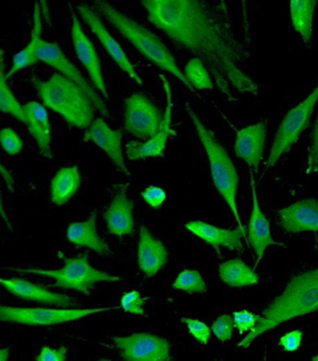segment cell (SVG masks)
<instances>
[{
  "instance_id": "1",
  "label": "cell",
  "mask_w": 318,
  "mask_h": 361,
  "mask_svg": "<svg viewBox=\"0 0 318 361\" xmlns=\"http://www.w3.org/2000/svg\"><path fill=\"white\" fill-rule=\"evenodd\" d=\"M148 20L179 47L205 63L226 99L234 92L257 97L260 87L245 71L248 44L234 31L228 11L210 0H141Z\"/></svg>"
},
{
  "instance_id": "2",
  "label": "cell",
  "mask_w": 318,
  "mask_h": 361,
  "mask_svg": "<svg viewBox=\"0 0 318 361\" xmlns=\"http://www.w3.org/2000/svg\"><path fill=\"white\" fill-rule=\"evenodd\" d=\"M318 310V268L303 272L286 285L282 294L262 312L257 326L238 343L246 349L251 343L281 324Z\"/></svg>"
},
{
  "instance_id": "3",
  "label": "cell",
  "mask_w": 318,
  "mask_h": 361,
  "mask_svg": "<svg viewBox=\"0 0 318 361\" xmlns=\"http://www.w3.org/2000/svg\"><path fill=\"white\" fill-rule=\"evenodd\" d=\"M91 1L97 13L108 24L113 25L120 35L125 37L140 54L147 57L160 70L176 77L189 90L194 91V88L186 78L184 73L177 66L173 54L156 34L151 32L144 25H140L131 17L126 16L108 0H91Z\"/></svg>"
},
{
  "instance_id": "4",
  "label": "cell",
  "mask_w": 318,
  "mask_h": 361,
  "mask_svg": "<svg viewBox=\"0 0 318 361\" xmlns=\"http://www.w3.org/2000/svg\"><path fill=\"white\" fill-rule=\"evenodd\" d=\"M43 105L60 114L72 127L87 128L94 120L96 106L75 82L54 73L46 81L34 80Z\"/></svg>"
},
{
  "instance_id": "5",
  "label": "cell",
  "mask_w": 318,
  "mask_h": 361,
  "mask_svg": "<svg viewBox=\"0 0 318 361\" xmlns=\"http://www.w3.org/2000/svg\"><path fill=\"white\" fill-rule=\"evenodd\" d=\"M186 110L196 128L197 135H198L200 142L205 149L206 156H208L215 188L227 203L236 220L237 225L243 231V239L248 242V237L246 235L245 226L241 221L238 207H237L236 196L237 190H238L239 177L236 166L222 143L217 140L215 134L203 124L196 111L189 104H186Z\"/></svg>"
},
{
  "instance_id": "6",
  "label": "cell",
  "mask_w": 318,
  "mask_h": 361,
  "mask_svg": "<svg viewBox=\"0 0 318 361\" xmlns=\"http://www.w3.org/2000/svg\"><path fill=\"white\" fill-rule=\"evenodd\" d=\"M58 257L65 262V266L59 270H42L34 268H7V270L24 272V274H38L51 278L56 281L54 286L63 289H71L80 293L91 295L94 283L122 282V278L94 269L89 263L88 254H79L76 257H65L61 252Z\"/></svg>"
},
{
  "instance_id": "7",
  "label": "cell",
  "mask_w": 318,
  "mask_h": 361,
  "mask_svg": "<svg viewBox=\"0 0 318 361\" xmlns=\"http://www.w3.org/2000/svg\"><path fill=\"white\" fill-rule=\"evenodd\" d=\"M318 102V85L303 102L291 109L284 117L269 154L267 168H273L281 157L291 150L307 128L312 114Z\"/></svg>"
},
{
  "instance_id": "8",
  "label": "cell",
  "mask_w": 318,
  "mask_h": 361,
  "mask_svg": "<svg viewBox=\"0 0 318 361\" xmlns=\"http://www.w3.org/2000/svg\"><path fill=\"white\" fill-rule=\"evenodd\" d=\"M113 307L87 309L24 308L1 306L0 320L2 322L23 324L27 326H54L72 322L94 314L114 310Z\"/></svg>"
},
{
  "instance_id": "9",
  "label": "cell",
  "mask_w": 318,
  "mask_h": 361,
  "mask_svg": "<svg viewBox=\"0 0 318 361\" xmlns=\"http://www.w3.org/2000/svg\"><path fill=\"white\" fill-rule=\"evenodd\" d=\"M39 61L44 63V64L50 66L51 68L58 71L63 76L67 77L68 79L78 85L86 94L90 97L94 105L96 106V110L102 114L103 116L110 117V111L108 110L105 100L100 97L93 85L89 84L78 68L68 59L67 56L59 47L56 42H51L42 39L40 42L38 51Z\"/></svg>"
},
{
  "instance_id": "10",
  "label": "cell",
  "mask_w": 318,
  "mask_h": 361,
  "mask_svg": "<svg viewBox=\"0 0 318 361\" xmlns=\"http://www.w3.org/2000/svg\"><path fill=\"white\" fill-rule=\"evenodd\" d=\"M125 361H170V343L151 334H134L111 338Z\"/></svg>"
},
{
  "instance_id": "11",
  "label": "cell",
  "mask_w": 318,
  "mask_h": 361,
  "mask_svg": "<svg viewBox=\"0 0 318 361\" xmlns=\"http://www.w3.org/2000/svg\"><path fill=\"white\" fill-rule=\"evenodd\" d=\"M163 116L148 97L134 94L125 102V128L128 133L148 140L158 133Z\"/></svg>"
},
{
  "instance_id": "12",
  "label": "cell",
  "mask_w": 318,
  "mask_h": 361,
  "mask_svg": "<svg viewBox=\"0 0 318 361\" xmlns=\"http://www.w3.org/2000/svg\"><path fill=\"white\" fill-rule=\"evenodd\" d=\"M160 78L162 80L166 99L165 110L163 116L162 124H160L158 133L148 139L147 142H137V140H131L127 143L126 154H127L128 159L130 160L163 157L165 154L169 137L174 134V131L172 128L174 103L170 82L162 74H160Z\"/></svg>"
},
{
  "instance_id": "13",
  "label": "cell",
  "mask_w": 318,
  "mask_h": 361,
  "mask_svg": "<svg viewBox=\"0 0 318 361\" xmlns=\"http://www.w3.org/2000/svg\"><path fill=\"white\" fill-rule=\"evenodd\" d=\"M77 10H78L80 16L82 17L83 22L90 28L94 35L98 39L100 44L105 48L107 53L110 54L113 61L118 65L120 70L127 74L137 85H142L143 80L141 77H140L130 60H129L127 54H125L122 46L111 35L108 28L105 27L104 23L102 22L97 11L86 4L79 5L77 7Z\"/></svg>"
},
{
  "instance_id": "14",
  "label": "cell",
  "mask_w": 318,
  "mask_h": 361,
  "mask_svg": "<svg viewBox=\"0 0 318 361\" xmlns=\"http://www.w3.org/2000/svg\"><path fill=\"white\" fill-rule=\"evenodd\" d=\"M71 13V36H72V42L74 50L77 56L83 67L87 71L89 77H90L91 85L98 90L103 99H108V93L107 85H106L104 75H103L101 63L96 49L94 47L93 42L86 35L82 30V24L75 10L72 6L70 5Z\"/></svg>"
},
{
  "instance_id": "15",
  "label": "cell",
  "mask_w": 318,
  "mask_h": 361,
  "mask_svg": "<svg viewBox=\"0 0 318 361\" xmlns=\"http://www.w3.org/2000/svg\"><path fill=\"white\" fill-rule=\"evenodd\" d=\"M268 133V121L263 120L236 131L234 151L251 170L257 171L263 159Z\"/></svg>"
},
{
  "instance_id": "16",
  "label": "cell",
  "mask_w": 318,
  "mask_h": 361,
  "mask_svg": "<svg viewBox=\"0 0 318 361\" xmlns=\"http://www.w3.org/2000/svg\"><path fill=\"white\" fill-rule=\"evenodd\" d=\"M122 130H113L103 118L94 119L84 133L85 142H91L102 149L110 157L111 161L122 173L130 174L126 167L122 145Z\"/></svg>"
},
{
  "instance_id": "17",
  "label": "cell",
  "mask_w": 318,
  "mask_h": 361,
  "mask_svg": "<svg viewBox=\"0 0 318 361\" xmlns=\"http://www.w3.org/2000/svg\"><path fill=\"white\" fill-rule=\"evenodd\" d=\"M0 282L6 290L20 299L62 307H71L75 305L72 298L68 297V295L51 292L30 281L20 278H1Z\"/></svg>"
},
{
  "instance_id": "18",
  "label": "cell",
  "mask_w": 318,
  "mask_h": 361,
  "mask_svg": "<svg viewBox=\"0 0 318 361\" xmlns=\"http://www.w3.org/2000/svg\"><path fill=\"white\" fill-rule=\"evenodd\" d=\"M281 226L289 233L318 232V200H299L279 212Z\"/></svg>"
},
{
  "instance_id": "19",
  "label": "cell",
  "mask_w": 318,
  "mask_h": 361,
  "mask_svg": "<svg viewBox=\"0 0 318 361\" xmlns=\"http://www.w3.org/2000/svg\"><path fill=\"white\" fill-rule=\"evenodd\" d=\"M251 189H252V212L250 219L248 223V240L253 249L255 255H256L257 267L260 260L265 257V251L272 245H279V243L274 242L271 233L270 223H269L267 217L262 213L260 209L259 200L256 191V185L253 176L251 174Z\"/></svg>"
},
{
  "instance_id": "20",
  "label": "cell",
  "mask_w": 318,
  "mask_h": 361,
  "mask_svg": "<svg viewBox=\"0 0 318 361\" xmlns=\"http://www.w3.org/2000/svg\"><path fill=\"white\" fill-rule=\"evenodd\" d=\"M129 183L117 188L115 197L105 213L108 231L115 236L130 235L134 231V203L128 199Z\"/></svg>"
},
{
  "instance_id": "21",
  "label": "cell",
  "mask_w": 318,
  "mask_h": 361,
  "mask_svg": "<svg viewBox=\"0 0 318 361\" xmlns=\"http://www.w3.org/2000/svg\"><path fill=\"white\" fill-rule=\"evenodd\" d=\"M186 228L196 236L200 238L203 242L210 245L217 252L220 247L227 248L230 251L242 252L243 231L241 228L225 229L217 228L200 220L188 222Z\"/></svg>"
},
{
  "instance_id": "22",
  "label": "cell",
  "mask_w": 318,
  "mask_h": 361,
  "mask_svg": "<svg viewBox=\"0 0 318 361\" xmlns=\"http://www.w3.org/2000/svg\"><path fill=\"white\" fill-rule=\"evenodd\" d=\"M137 260L140 271L150 278L155 276L168 262L165 245L154 238L146 226L140 228Z\"/></svg>"
},
{
  "instance_id": "23",
  "label": "cell",
  "mask_w": 318,
  "mask_h": 361,
  "mask_svg": "<svg viewBox=\"0 0 318 361\" xmlns=\"http://www.w3.org/2000/svg\"><path fill=\"white\" fill-rule=\"evenodd\" d=\"M25 120L28 131L38 145L40 154L47 159H53L51 149V126L47 110L37 102L25 105Z\"/></svg>"
},
{
  "instance_id": "24",
  "label": "cell",
  "mask_w": 318,
  "mask_h": 361,
  "mask_svg": "<svg viewBox=\"0 0 318 361\" xmlns=\"http://www.w3.org/2000/svg\"><path fill=\"white\" fill-rule=\"evenodd\" d=\"M42 17L43 14L39 2H36L35 6H34L33 27L30 41L23 50L18 51L13 56L10 71L8 73H6L8 80L13 77L14 74L18 73L19 71L31 67V66L39 62L38 51L40 42L42 41Z\"/></svg>"
},
{
  "instance_id": "25",
  "label": "cell",
  "mask_w": 318,
  "mask_h": 361,
  "mask_svg": "<svg viewBox=\"0 0 318 361\" xmlns=\"http://www.w3.org/2000/svg\"><path fill=\"white\" fill-rule=\"evenodd\" d=\"M67 237L73 245L91 249L99 255H107L110 252L108 243L97 233L96 213L91 214L85 221L70 224Z\"/></svg>"
},
{
  "instance_id": "26",
  "label": "cell",
  "mask_w": 318,
  "mask_h": 361,
  "mask_svg": "<svg viewBox=\"0 0 318 361\" xmlns=\"http://www.w3.org/2000/svg\"><path fill=\"white\" fill-rule=\"evenodd\" d=\"M80 173L78 167L60 169L51 183V200L57 206H64L79 190Z\"/></svg>"
},
{
  "instance_id": "27",
  "label": "cell",
  "mask_w": 318,
  "mask_h": 361,
  "mask_svg": "<svg viewBox=\"0 0 318 361\" xmlns=\"http://www.w3.org/2000/svg\"><path fill=\"white\" fill-rule=\"evenodd\" d=\"M317 0H289L291 23L303 44L311 45L314 32V16Z\"/></svg>"
},
{
  "instance_id": "28",
  "label": "cell",
  "mask_w": 318,
  "mask_h": 361,
  "mask_svg": "<svg viewBox=\"0 0 318 361\" xmlns=\"http://www.w3.org/2000/svg\"><path fill=\"white\" fill-rule=\"evenodd\" d=\"M219 275L223 282L234 288H243L259 283L256 271L240 259H233L220 264Z\"/></svg>"
},
{
  "instance_id": "29",
  "label": "cell",
  "mask_w": 318,
  "mask_h": 361,
  "mask_svg": "<svg viewBox=\"0 0 318 361\" xmlns=\"http://www.w3.org/2000/svg\"><path fill=\"white\" fill-rule=\"evenodd\" d=\"M0 109L3 113L10 114L19 122L25 123V105L18 102L15 94L8 85V79L6 77L4 51H0Z\"/></svg>"
},
{
  "instance_id": "30",
  "label": "cell",
  "mask_w": 318,
  "mask_h": 361,
  "mask_svg": "<svg viewBox=\"0 0 318 361\" xmlns=\"http://www.w3.org/2000/svg\"><path fill=\"white\" fill-rule=\"evenodd\" d=\"M184 74L191 87L197 90H212L215 84L210 71L198 57H193L186 65Z\"/></svg>"
},
{
  "instance_id": "31",
  "label": "cell",
  "mask_w": 318,
  "mask_h": 361,
  "mask_svg": "<svg viewBox=\"0 0 318 361\" xmlns=\"http://www.w3.org/2000/svg\"><path fill=\"white\" fill-rule=\"evenodd\" d=\"M173 288L177 290L187 292L189 294L205 293L206 283L198 271L185 269L174 280Z\"/></svg>"
},
{
  "instance_id": "32",
  "label": "cell",
  "mask_w": 318,
  "mask_h": 361,
  "mask_svg": "<svg viewBox=\"0 0 318 361\" xmlns=\"http://www.w3.org/2000/svg\"><path fill=\"white\" fill-rule=\"evenodd\" d=\"M146 298H143L139 291L127 292L120 299V307L125 313L144 316Z\"/></svg>"
},
{
  "instance_id": "33",
  "label": "cell",
  "mask_w": 318,
  "mask_h": 361,
  "mask_svg": "<svg viewBox=\"0 0 318 361\" xmlns=\"http://www.w3.org/2000/svg\"><path fill=\"white\" fill-rule=\"evenodd\" d=\"M2 148L8 156H16L24 147L21 137L11 128H5L0 133Z\"/></svg>"
},
{
  "instance_id": "34",
  "label": "cell",
  "mask_w": 318,
  "mask_h": 361,
  "mask_svg": "<svg viewBox=\"0 0 318 361\" xmlns=\"http://www.w3.org/2000/svg\"><path fill=\"white\" fill-rule=\"evenodd\" d=\"M234 328V318L229 316V314H223V316L217 317L213 325H212V331H213L217 339L222 343L227 342V341L231 339Z\"/></svg>"
},
{
  "instance_id": "35",
  "label": "cell",
  "mask_w": 318,
  "mask_h": 361,
  "mask_svg": "<svg viewBox=\"0 0 318 361\" xmlns=\"http://www.w3.org/2000/svg\"><path fill=\"white\" fill-rule=\"evenodd\" d=\"M182 321L187 326L189 332L193 335L197 342L202 345H208V341L210 340L211 331L205 323L198 319L187 317H182Z\"/></svg>"
},
{
  "instance_id": "36",
  "label": "cell",
  "mask_w": 318,
  "mask_h": 361,
  "mask_svg": "<svg viewBox=\"0 0 318 361\" xmlns=\"http://www.w3.org/2000/svg\"><path fill=\"white\" fill-rule=\"evenodd\" d=\"M233 317L234 326L241 334L251 331L257 326L260 317L246 310L234 312Z\"/></svg>"
},
{
  "instance_id": "37",
  "label": "cell",
  "mask_w": 318,
  "mask_h": 361,
  "mask_svg": "<svg viewBox=\"0 0 318 361\" xmlns=\"http://www.w3.org/2000/svg\"><path fill=\"white\" fill-rule=\"evenodd\" d=\"M306 173H318V116L312 133L310 146H309Z\"/></svg>"
},
{
  "instance_id": "38",
  "label": "cell",
  "mask_w": 318,
  "mask_h": 361,
  "mask_svg": "<svg viewBox=\"0 0 318 361\" xmlns=\"http://www.w3.org/2000/svg\"><path fill=\"white\" fill-rule=\"evenodd\" d=\"M141 197L151 207L158 209L165 202L166 193L160 186L151 185L141 192Z\"/></svg>"
},
{
  "instance_id": "39",
  "label": "cell",
  "mask_w": 318,
  "mask_h": 361,
  "mask_svg": "<svg viewBox=\"0 0 318 361\" xmlns=\"http://www.w3.org/2000/svg\"><path fill=\"white\" fill-rule=\"evenodd\" d=\"M303 337V331L300 329H295V331L283 335L280 338L279 345L286 352H294L298 350L302 345Z\"/></svg>"
},
{
  "instance_id": "40",
  "label": "cell",
  "mask_w": 318,
  "mask_h": 361,
  "mask_svg": "<svg viewBox=\"0 0 318 361\" xmlns=\"http://www.w3.org/2000/svg\"><path fill=\"white\" fill-rule=\"evenodd\" d=\"M68 357V348L61 346L60 348L54 349L50 346L44 345L40 350L36 360L38 361H65Z\"/></svg>"
},
{
  "instance_id": "41",
  "label": "cell",
  "mask_w": 318,
  "mask_h": 361,
  "mask_svg": "<svg viewBox=\"0 0 318 361\" xmlns=\"http://www.w3.org/2000/svg\"><path fill=\"white\" fill-rule=\"evenodd\" d=\"M1 174L3 179H4L6 185H7L8 188L10 189L11 191H13L14 185H15V182L13 178V176L10 171L5 168L4 165H1Z\"/></svg>"
},
{
  "instance_id": "42",
  "label": "cell",
  "mask_w": 318,
  "mask_h": 361,
  "mask_svg": "<svg viewBox=\"0 0 318 361\" xmlns=\"http://www.w3.org/2000/svg\"><path fill=\"white\" fill-rule=\"evenodd\" d=\"M39 2L40 8H42L43 17H44L46 22H47L49 25H51L50 8H49L47 0H39Z\"/></svg>"
},
{
  "instance_id": "43",
  "label": "cell",
  "mask_w": 318,
  "mask_h": 361,
  "mask_svg": "<svg viewBox=\"0 0 318 361\" xmlns=\"http://www.w3.org/2000/svg\"><path fill=\"white\" fill-rule=\"evenodd\" d=\"M241 4H242L243 22H245L246 32L248 33V7H246V0H241Z\"/></svg>"
},
{
  "instance_id": "44",
  "label": "cell",
  "mask_w": 318,
  "mask_h": 361,
  "mask_svg": "<svg viewBox=\"0 0 318 361\" xmlns=\"http://www.w3.org/2000/svg\"><path fill=\"white\" fill-rule=\"evenodd\" d=\"M10 357V349L1 348L0 349V360L6 361Z\"/></svg>"
},
{
  "instance_id": "45",
  "label": "cell",
  "mask_w": 318,
  "mask_h": 361,
  "mask_svg": "<svg viewBox=\"0 0 318 361\" xmlns=\"http://www.w3.org/2000/svg\"><path fill=\"white\" fill-rule=\"evenodd\" d=\"M220 5L222 6L223 10L228 11L229 13L227 4H226V0H220Z\"/></svg>"
},
{
  "instance_id": "46",
  "label": "cell",
  "mask_w": 318,
  "mask_h": 361,
  "mask_svg": "<svg viewBox=\"0 0 318 361\" xmlns=\"http://www.w3.org/2000/svg\"><path fill=\"white\" fill-rule=\"evenodd\" d=\"M313 360V361H318V354L317 355V356H314L313 357V360Z\"/></svg>"
}]
</instances>
